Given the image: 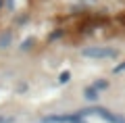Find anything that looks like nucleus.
Instances as JSON below:
<instances>
[{
  "mask_svg": "<svg viewBox=\"0 0 125 123\" xmlns=\"http://www.w3.org/2000/svg\"><path fill=\"white\" fill-rule=\"evenodd\" d=\"M117 54L119 52L115 48H98V46L83 50V56H88V58H117Z\"/></svg>",
  "mask_w": 125,
  "mask_h": 123,
  "instance_id": "1",
  "label": "nucleus"
},
{
  "mask_svg": "<svg viewBox=\"0 0 125 123\" xmlns=\"http://www.w3.org/2000/svg\"><path fill=\"white\" fill-rule=\"evenodd\" d=\"M44 123H85L81 113H73V115H52L46 117Z\"/></svg>",
  "mask_w": 125,
  "mask_h": 123,
  "instance_id": "2",
  "label": "nucleus"
},
{
  "mask_svg": "<svg viewBox=\"0 0 125 123\" xmlns=\"http://www.w3.org/2000/svg\"><path fill=\"white\" fill-rule=\"evenodd\" d=\"M79 113H81V115H90V113L100 115V117H102L104 121H108V123H125V119H123V117H119V115H113L111 111L100 109V106H96V109H92V111H79Z\"/></svg>",
  "mask_w": 125,
  "mask_h": 123,
  "instance_id": "3",
  "label": "nucleus"
},
{
  "mask_svg": "<svg viewBox=\"0 0 125 123\" xmlns=\"http://www.w3.org/2000/svg\"><path fill=\"white\" fill-rule=\"evenodd\" d=\"M85 98H88V100H96V98H98V90L94 88V86L88 88V90H85Z\"/></svg>",
  "mask_w": 125,
  "mask_h": 123,
  "instance_id": "4",
  "label": "nucleus"
},
{
  "mask_svg": "<svg viewBox=\"0 0 125 123\" xmlns=\"http://www.w3.org/2000/svg\"><path fill=\"white\" fill-rule=\"evenodd\" d=\"M106 81H96V84H94V88H96V90H104V88H106Z\"/></svg>",
  "mask_w": 125,
  "mask_h": 123,
  "instance_id": "5",
  "label": "nucleus"
},
{
  "mask_svg": "<svg viewBox=\"0 0 125 123\" xmlns=\"http://www.w3.org/2000/svg\"><path fill=\"white\" fill-rule=\"evenodd\" d=\"M69 77H71V73H62V75H61V81L65 84V81H69Z\"/></svg>",
  "mask_w": 125,
  "mask_h": 123,
  "instance_id": "6",
  "label": "nucleus"
},
{
  "mask_svg": "<svg viewBox=\"0 0 125 123\" xmlns=\"http://www.w3.org/2000/svg\"><path fill=\"white\" fill-rule=\"evenodd\" d=\"M121 71H125V63H123V65H119V67H115V73H121Z\"/></svg>",
  "mask_w": 125,
  "mask_h": 123,
  "instance_id": "7",
  "label": "nucleus"
},
{
  "mask_svg": "<svg viewBox=\"0 0 125 123\" xmlns=\"http://www.w3.org/2000/svg\"><path fill=\"white\" fill-rule=\"evenodd\" d=\"M10 121H13L10 117H0V123H10Z\"/></svg>",
  "mask_w": 125,
  "mask_h": 123,
  "instance_id": "8",
  "label": "nucleus"
}]
</instances>
